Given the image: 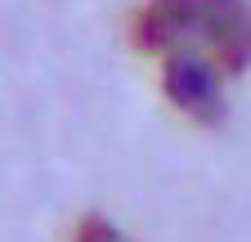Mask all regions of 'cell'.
I'll return each instance as SVG.
<instances>
[{
  "instance_id": "obj_1",
  "label": "cell",
  "mask_w": 251,
  "mask_h": 242,
  "mask_svg": "<svg viewBox=\"0 0 251 242\" xmlns=\"http://www.w3.org/2000/svg\"><path fill=\"white\" fill-rule=\"evenodd\" d=\"M135 36L157 54H198L225 72L251 63V5L247 0H152Z\"/></svg>"
},
{
  "instance_id": "obj_2",
  "label": "cell",
  "mask_w": 251,
  "mask_h": 242,
  "mask_svg": "<svg viewBox=\"0 0 251 242\" xmlns=\"http://www.w3.org/2000/svg\"><path fill=\"white\" fill-rule=\"evenodd\" d=\"M166 95L179 112L193 121H220L225 117V90H220V68L198 54H166Z\"/></svg>"
},
{
  "instance_id": "obj_3",
  "label": "cell",
  "mask_w": 251,
  "mask_h": 242,
  "mask_svg": "<svg viewBox=\"0 0 251 242\" xmlns=\"http://www.w3.org/2000/svg\"><path fill=\"white\" fill-rule=\"evenodd\" d=\"M72 242H130L112 220H103V216H90V220H81L76 224V233H72Z\"/></svg>"
}]
</instances>
